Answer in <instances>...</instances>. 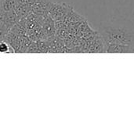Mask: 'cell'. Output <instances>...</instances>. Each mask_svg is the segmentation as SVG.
I'll return each instance as SVG.
<instances>
[{
	"instance_id": "cell-2",
	"label": "cell",
	"mask_w": 134,
	"mask_h": 134,
	"mask_svg": "<svg viewBox=\"0 0 134 134\" xmlns=\"http://www.w3.org/2000/svg\"><path fill=\"white\" fill-rule=\"evenodd\" d=\"M8 26L0 17V42L3 41L8 33Z\"/></svg>"
},
{
	"instance_id": "cell-4",
	"label": "cell",
	"mask_w": 134,
	"mask_h": 134,
	"mask_svg": "<svg viewBox=\"0 0 134 134\" xmlns=\"http://www.w3.org/2000/svg\"><path fill=\"white\" fill-rule=\"evenodd\" d=\"M131 53H134V46H133V47L132 48V50H131Z\"/></svg>"
},
{
	"instance_id": "cell-3",
	"label": "cell",
	"mask_w": 134,
	"mask_h": 134,
	"mask_svg": "<svg viewBox=\"0 0 134 134\" xmlns=\"http://www.w3.org/2000/svg\"><path fill=\"white\" fill-rule=\"evenodd\" d=\"M13 52V48L4 40L0 42V53H9Z\"/></svg>"
},
{
	"instance_id": "cell-1",
	"label": "cell",
	"mask_w": 134,
	"mask_h": 134,
	"mask_svg": "<svg viewBox=\"0 0 134 134\" xmlns=\"http://www.w3.org/2000/svg\"><path fill=\"white\" fill-rule=\"evenodd\" d=\"M100 33L105 53H131L134 46V27L120 20H113L100 27Z\"/></svg>"
}]
</instances>
